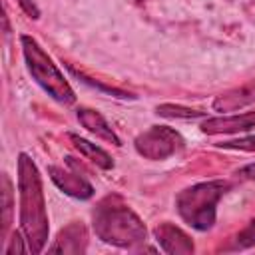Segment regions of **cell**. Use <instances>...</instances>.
Listing matches in <instances>:
<instances>
[{
  "mask_svg": "<svg viewBox=\"0 0 255 255\" xmlns=\"http://www.w3.org/2000/svg\"><path fill=\"white\" fill-rule=\"evenodd\" d=\"M18 195H20V229L26 235L30 251L42 253L48 243L50 223L38 165L28 153L18 155Z\"/></svg>",
  "mask_w": 255,
  "mask_h": 255,
  "instance_id": "1",
  "label": "cell"
},
{
  "mask_svg": "<svg viewBox=\"0 0 255 255\" xmlns=\"http://www.w3.org/2000/svg\"><path fill=\"white\" fill-rule=\"evenodd\" d=\"M92 225L98 239L120 249H137L147 239L145 223L118 193H108L96 203Z\"/></svg>",
  "mask_w": 255,
  "mask_h": 255,
  "instance_id": "2",
  "label": "cell"
},
{
  "mask_svg": "<svg viewBox=\"0 0 255 255\" xmlns=\"http://www.w3.org/2000/svg\"><path fill=\"white\" fill-rule=\"evenodd\" d=\"M231 183L223 179L201 181L181 189L175 195L179 217L197 231H209L217 219V203L229 191Z\"/></svg>",
  "mask_w": 255,
  "mask_h": 255,
  "instance_id": "3",
  "label": "cell"
},
{
  "mask_svg": "<svg viewBox=\"0 0 255 255\" xmlns=\"http://www.w3.org/2000/svg\"><path fill=\"white\" fill-rule=\"evenodd\" d=\"M20 44H22L26 68H28L30 76L34 78V82L58 104H62V106L74 104L76 94H74L72 86L68 84L64 74L60 72V68L54 64V60L46 54V50L38 44V40H34L28 34H22Z\"/></svg>",
  "mask_w": 255,
  "mask_h": 255,
  "instance_id": "4",
  "label": "cell"
},
{
  "mask_svg": "<svg viewBox=\"0 0 255 255\" xmlns=\"http://www.w3.org/2000/svg\"><path fill=\"white\" fill-rule=\"evenodd\" d=\"M183 143L185 141L181 133L169 126H151L149 129L141 131L133 139L135 151L141 157L151 159V161H161V159L171 157L183 147Z\"/></svg>",
  "mask_w": 255,
  "mask_h": 255,
  "instance_id": "5",
  "label": "cell"
},
{
  "mask_svg": "<svg viewBox=\"0 0 255 255\" xmlns=\"http://www.w3.org/2000/svg\"><path fill=\"white\" fill-rule=\"evenodd\" d=\"M64 161H66V167L64 165H50L48 167V175L54 181V185L74 199H82V201L90 199L94 195V185L80 173L74 157H66Z\"/></svg>",
  "mask_w": 255,
  "mask_h": 255,
  "instance_id": "6",
  "label": "cell"
},
{
  "mask_svg": "<svg viewBox=\"0 0 255 255\" xmlns=\"http://www.w3.org/2000/svg\"><path fill=\"white\" fill-rule=\"evenodd\" d=\"M255 128V110L245 114H231V116H217L205 118L199 124V129L207 135H221V133H241L251 131Z\"/></svg>",
  "mask_w": 255,
  "mask_h": 255,
  "instance_id": "7",
  "label": "cell"
},
{
  "mask_svg": "<svg viewBox=\"0 0 255 255\" xmlns=\"http://www.w3.org/2000/svg\"><path fill=\"white\" fill-rule=\"evenodd\" d=\"M153 237H155L157 245L169 255H189V253L195 251L191 237L181 227H177L169 221H163V223L155 225L153 227Z\"/></svg>",
  "mask_w": 255,
  "mask_h": 255,
  "instance_id": "8",
  "label": "cell"
},
{
  "mask_svg": "<svg viewBox=\"0 0 255 255\" xmlns=\"http://www.w3.org/2000/svg\"><path fill=\"white\" fill-rule=\"evenodd\" d=\"M88 249V231L80 221H72L64 229H60L54 243L48 247L50 253H70V255H82Z\"/></svg>",
  "mask_w": 255,
  "mask_h": 255,
  "instance_id": "9",
  "label": "cell"
},
{
  "mask_svg": "<svg viewBox=\"0 0 255 255\" xmlns=\"http://www.w3.org/2000/svg\"><path fill=\"white\" fill-rule=\"evenodd\" d=\"M251 104H255V80L219 94L213 100V110L219 114H225V112H237Z\"/></svg>",
  "mask_w": 255,
  "mask_h": 255,
  "instance_id": "10",
  "label": "cell"
},
{
  "mask_svg": "<svg viewBox=\"0 0 255 255\" xmlns=\"http://www.w3.org/2000/svg\"><path fill=\"white\" fill-rule=\"evenodd\" d=\"M78 122L82 124V128H86L90 133H94L98 139H104L116 147L122 145L120 135L114 131V128L108 124V120L98 112V110H90V108H78Z\"/></svg>",
  "mask_w": 255,
  "mask_h": 255,
  "instance_id": "11",
  "label": "cell"
},
{
  "mask_svg": "<svg viewBox=\"0 0 255 255\" xmlns=\"http://www.w3.org/2000/svg\"><path fill=\"white\" fill-rule=\"evenodd\" d=\"M68 137L74 143V147L86 159H90L94 165H98L100 169H112L114 167V159L104 147H100V145H96V143H92V141H88V139H84V137H80L76 133H68Z\"/></svg>",
  "mask_w": 255,
  "mask_h": 255,
  "instance_id": "12",
  "label": "cell"
},
{
  "mask_svg": "<svg viewBox=\"0 0 255 255\" xmlns=\"http://www.w3.org/2000/svg\"><path fill=\"white\" fill-rule=\"evenodd\" d=\"M12 207H14L12 181H10V177L4 173V175H2V229H0V237H2V241H6L8 231H10V223H12Z\"/></svg>",
  "mask_w": 255,
  "mask_h": 255,
  "instance_id": "13",
  "label": "cell"
},
{
  "mask_svg": "<svg viewBox=\"0 0 255 255\" xmlns=\"http://www.w3.org/2000/svg\"><path fill=\"white\" fill-rule=\"evenodd\" d=\"M155 114L161 116V118H171V120H195V118L205 116V112L191 110V108L177 106V104H161V106H157Z\"/></svg>",
  "mask_w": 255,
  "mask_h": 255,
  "instance_id": "14",
  "label": "cell"
},
{
  "mask_svg": "<svg viewBox=\"0 0 255 255\" xmlns=\"http://www.w3.org/2000/svg\"><path fill=\"white\" fill-rule=\"evenodd\" d=\"M255 247V219H251L235 237L231 243V249H249Z\"/></svg>",
  "mask_w": 255,
  "mask_h": 255,
  "instance_id": "15",
  "label": "cell"
},
{
  "mask_svg": "<svg viewBox=\"0 0 255 255\" xmlns=\"http://www.w3.org/2000/svg\"><path fill=\"white\" fill-rule=\"evenodd\" d=\"M6 241H8V245L4 247V253H6V255H14V253H32V251H30V245H28V241H26V235L22 233V229H20V231H12L10 239H6Z\"/></svg>",
  "mask_w": 255,
  "mask_h": 255,
  "instance_id": "16",
  "label": "cell"
},
{
  "mask_svg": "<svg viewBox=\"0 0 255 255\" xmlns=\"http://www.w3.org/2000/svg\"><path fill=\"white\" fill-rule=\"evenodd\" d=\"M223 149H237V151H255V133L243 135V137H235L223 143H217Z\"/></svg>",
  "mask_w": 255,
  "mask_h": 255,
  "instance_id": "17",
  "label": "cell"
},
{
  "mask_svg": "<svg viewBox=\"0 0 255 255\" xmlns=\"http://www.w3.org/2000/svg\"><path fill=\"white\" fill-rule=\"evenodd\" d=\"M16 2H18V6L22 8V12H24L26 16H30L32 20H38V18H40V8L36 6L34 0H16Z\"/></svg>",
  "mask_w": 255,
  "mask_h": 255,
  "instance_id": "18",
  "label": "cell"
},
{
  "mask_svg": "<svg viewBox=\"0 0 255 255\" xmlns=\"http://www.w3.org/2000/svg\"><path fill=\"white\" fill-rule=\"evenodd\" d=\"M237 175H239L241 179H255V163L243 165V167L237 171Z\"/></svg>",
  "mask_w": 255,
  "mask_h": 255,
  "instance_id": "19",
  "label": "cell"
}]
</instances>
